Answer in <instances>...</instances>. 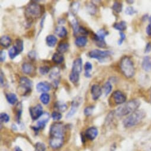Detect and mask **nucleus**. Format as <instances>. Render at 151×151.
<instances>
[{
  "label": "nucleus",
  "mask_w": 151,
  "mask_h": 151,
  "mask_svg": "<svg viewBox=\"0 0 151 151\" xmlns=\"http://www.w3.org/2000/svg\"><path fill=\"white\" fill-rule=\"evenodd\" d=\"M65 126L62 122H55L50 127L49 145L53 149L61 147L64 142Z\"/></svg>",
  "instance_id": "obj_1"
},
{
  "label": "nucleus",
  "mask_w": 151,
  "mask_h": 151,
  "mask_svg": "<svg viewBox=\"0 0 151 151\" xmlns=\"http://www.w3.org/2000/svg\"><path fill=\"white\" fill-rule=\"evenodd\" d=\"M140 105V101L137 99H133L128 102L123 104L119 107L114 111L116 116L123 117L126 115L130 114L137 110V109Z\"/></svg>",
  "instance_id": "obj_2"
},
{
  "label": "nucleus",
  "mask_w": 151,
  "mask_h": 151,
  "mask_svg": "<svg viewBox=\"0 0 151 151\" xmlns=\"http://www.w3.org/2000/svg\"><path fill=\"white\" fill-rule=\"evenodd\" d=\"M43 6L39 4L32 1L29 3L25 9V16L29 21H33L35 19L40 17L43 13Z\"/></svg>",
  "instance_id": "obj_3"
},
{
  "label": "nucleus",
  "mask_w": 151,
  "mask_h": 151,
  "mask_svg": "<svg viewBox=\"0 0 151 151\" xmlns=\"http://www.w3.org/2000/svg\"><path fill=\"white\" fill-rule=\"evenodd\" d=\"M146 117V112L142 110H137L123 120V125L125 127H132L139 124Z\"/></svg>",
  "instance_id": "obj_4"
},
{
  "label": "nucleus",
  "mask_w": 151,
  "mask_h": 151,
  "mask_svg": "<svg viewBox=\"0 0 151 151\" xmlns=\"http://www.w3.org/2000/svg\"><path fill=\"white\" fill-rule=\"evenodd\" d=\"M120 67L122 72L126 78H130L135 73V68L132 59L128 56H124L120 61Z\"/></svg>",
  "instance_id": "obj_5"
},
{
  "label": "nucleus",
  "mask_w": 151,
  "mask_h": 151,
  "mask_svg": "<svg viewBox=\"0 0 151 151\" xmlns=\"http://www.w3.org/2000/svg\"><path fill=\"white\" fill-rule=\"evenodd\" d=\"M112 55V52L110 50H101L99 49H94L88 53L91 58L96 59L100 62H103Z\"/></svg>",
  "instance_id": "obj_6"
},
{
  "label": "nucleus",
  "mask_w": 151,
  "mask_h": 151,
  "mask_svg": "<svg viewBox=\"0 0 151 151\" xmlns=\"http://www.w3.org/2000/svg\"><path fill=\"white\" fill-rule=\"evenodd\" d=\"M109 35V32L104 29H100L97 33L94 34L93 40L96 45L100 48H104L106 47V43L105 41V37Z\"/></svg>",
  "instance_id": "obj_7"
},
{
  "label": "nucleus",
  "mask_w": 151,
  "mask_h": 151,
  "mask_svg": "<svg viewBox=\"0 0 151 151\" xmlns=\"http://www.w3.org/2000/svg\"><path fill=\"white\" fill-rule=\"evenodd\" d=\"M83 102V99L80 97H75L71 103V109L66 114V119L71 118L77 111L79 107Z\"/></svg>",
  "instance_id": "obj_8"
},
{
  "label": "nucleus",
  "mask_w": 151,
  "mask_h": 151,
  "mask_svg": "<svg viewBox=\"0 0 151 151\" xmlns=\"http://www.w3.org/2000/svg\"><path fill=\"white\" fill-rule=\"evenodd\" d=\"M29 112L31 118L33 120L39 119L44 113L43 112V107L40 104H37L35 106L31 107L29 109Z\"/></svg>",
  "instance_id": "obj_9"
},
{
  "label": "nucleus",
  "mask_w": 151,
  "mask_h": 151,
  "mask_svg": "<svg viewBox=\"0 0 151 151\" xmlns=\"http://www.w3.org/2000/svg\"><path fill=\"white\" fill-rule=\"evenodd\" d=\"M49 78L52 81V85L55 88H56L59 86L60 80V70L57 67H55L51 70L49 75Z\"/></svg>",
  "instance_id": "obj_10"
},
{
  "label": "nucleus",
  "mask_w": 151,
  "mask_h": 151,
  "mask_svg": "<svg viewBox=\"0 0 151 151\" xmlns=\"http://www.w3.org/2000/svg\"><path fill=\"white\" fill-rule=\"evenodd\" d=\"M20 86L22 89L24 90V94H29L33 87V82L27 77H22L20 79Z\"/></svg>",
  "instance_id": "obj_11"
},
{
  "label": "nucleus",
  "mask_w": 151,
  "mask_h": 151,
  "mask_svg": "<svg viewBox=\"0 0 151 151\" xmlns=\"http://www.w3.org/2000/svg\"><path fill=\"white\" fill-rule=\"evenodd\" d=\"M112 98L116 104H123L126 101L125 94L119 90H116L113 93Z\"/></svg>",
  "instance_id": "obj_12"
},
{
  "label": "nucleus",
  "mask_w": 151,
  "mask_h": 151,
  "mask_svg": "<svg viewBox=\"0 0 151 151\" xmlns=\"http://www.w3.org/2000/svg\"><path fill=\"white\" fill-rule=\"evenodd\" d=\"M50 114L49 113L46 112L43 114V115L40 117L39 120L37 122L36 127L40 130L45 127L47 123L49 122L50 119Z\"/></svg>",
  "instance_id": "obj_13"
},
{
  "label": "nucleus",
  "mask_w": 151,
  "mask_h": 151,
  "mask_svg": "<svg viewBox=\"0 0 151 151\" xmlns=\"http://www.w3.org/2000/svg\"><path fill=\"white\" fill-rule=\"evenodd\" d=\"M83 69V60L81 58L75 59L72 63V71L75 73H80Z\"/></svg>",
  "instance_id": "obj_14"
},
{
  "label": "nucleus",
  "mask_w": 151,
  "mask_h": 151,
  "mask_svg": "<svg viewBox=\"0 0 151 151\" xmlns=\"http://www.w3.org/2000/svg\"><path fill=\"white\" fill-rule=\"evenodd\" d=\"M99 134V130L96 127H90L88 128L85 132V136L90 140H94Z\"/></svg>",
  "instance_id": "obj_15"
},
{
  "label": "nucleus",
  "mask_w": 151,
  "mask_h": 151,
  "mask_svg": "<svg viewBox=\"0 0 151 151\" xmlns=\"http://www.w3.org/2000/svg\"><path fill=\"white\" fill-rule=\"evenodd\" d=\"M91 93L93 99L94 100H97L102 94V89L100 86L97 84H94L91 87Z\"/></svg>",
  "instance_id": "obj_16"
},
{
  "label": "nucleus",
  "mask_w": 151,
  "mask_h": 151,
  "mask_svg": "<svg viewBox=\"0 0 151 151\" xmlns=\"http://www.w3.org/2000/svg\"><path fill=\"white\" fill-rule=\"evenodd\" d=\"M69 19L70 24V25L72 26V28L73 35L74 36H76L78 34V33L79 27H80V26H78V21H77V20L76 19H75L74 16L72 15L70 13H69Z\"/></svg>",
  "instance_id": "obj_17"
},
{
  "label": "nucleus",
  "mask_w": 151,
  "mask_h": 151,
  "mask_svg": "<svg viewBox=\"0 0 151 151\" xmlns=\"http://www.w3.org/2000/svg\"><path fill=\"white\" fill-rule=\"evenodd\" d=\"M50 90V84L46 81L39 83L36 86V90L39 93H46Z\"/></svg>",
  "instance_id": "obj_18"
},
{
  "label": "nucleus",
  "mask_w": 151,
  "mask_h": 151,
  "mask_svg": "<svg viewBox=\"0 0 151 151\" xmlns=\"http://www.w3.org/2000/svg\"><path fill=\"white\" fill-rule=\"evenodd\" d=\"M142 68L146 72L151 70V58L149 56H145L142 61Z\"/></svg>",
  "instance_id": "obj_19"
},
{
  "label": "nucleus",
  "mask_w": 151,
  "mask_h": 151,
  "mask_svg": "<svg viewBox=\"0 0 151 151\" xmlns=\"http://www.w3.org/2000/svg\"><path fill=\"white\" fill-rule=\"evenodd\" d=\"M55 33L58 37L63 38L67 36L68 31L65 27L60 26H58L56 27V29L55 30Z\"/></svg>",
  "instance_id": "obj_20"
},
{
  "label": "nucleus",
  "mask_w": 151,
  "mask_h": 151,
  "mask_svg": "<svg viewBox=\"0 0 151 151\" xmlns=\"http://www.w3.org/2000/svg\"><path fill=\"white\" fill-rule=\"evenodd\" d=\"M88 42V39L86 36H79L76 38L75 41V43L78 47H83L86 46Z\"/></svg>",
  "instance_id": "obj_21"
},
{
  "label": "nucleus",
  "mask_w": 151,
  "mask_h": 151,
  "mask_svg": "<svg viewBox=\"0 0 151 151\" xmlns=\"http://www.w3.org/2000/svg\"><path fill=\"white\" fill-rule=\"evenodd\" d=\"M22 71L27 75H30L31 74L33 71L34 70V67L33 66L32 64L30 63H24L22 66Z\"/></svg>",
  "instance_id": "obj_22"
},
{
  "label": "nucleus",
  "mask_w": 151,
  "mask_h": 151,
  "mask_svg": "<svg viewBox=\"0 0 151 151\" xmlns=\"http://www.w3.org/2000/svg\"><path fill=\"white\" fill-rule=\"evenodd\" d=\"M12 39L11 38L7 35L3 36L1 37L0 39V44L3 47H9L10 45L12 44Z\"/></svg>",
  "instance_id": "obj_23"
},
{
  "label": "nucleus",
  "mask_w": 151,
  "mask_h": 151,
  "mask_svg": "<svg viewBox=\"0 0 151 151\" xmlns=\"http://www.w3.org/2000/svg\"><path fill=\"white\" fill-rule=\"evenodd\" d=\"M57 41V38L54 35H48L46 38V44L50 47H53L56 45Z\"/></svg>",
  "instance_id": "obj_24"
},
{
  "label": "nucleus",
  "mask_w": 151,
  "mask_h": 151,
  "mask_svg": "<svg viewBox=\"0 0 151 151\" xmlns=\"http://www.w3.org/2000/svg\"><path fill=\"white\" fill-rule=\"evenodd\" d=\"M80 7V3L77 1H75L71 3L70 6V14L75 16V15L78 12Z\"/></svg>",
  "instance_id": "obj_25"
},
{
  "label": "nucleus",
  "mask_w": 151,
  "mask_h": 151,
  "mask_svg": "<svg viewBox=\"0 0 151 151\" xmlns=\"http://www.w3.org/2000/svg\"><path fill=\"white\" fill-rule=\"evenodd\" d=\"M52 60L56 64H60L64 60V56L62 53L56 52L53 55Z\"/></svg>",
  "instance_id": "obj_26"
},
{
  "label": "nucleus",
  "mask_w": 151,
  "mask_h": 151,
  "mask_svg": "<svg viewBox=\"0 0 151 151\" xmlns=\"http://www.w3.org/2000/svg\"><path fill=\"white\" fill-rule=\"evenodd\" d=\"M6 99L9 103L12 105H14L18 101V99L17 96L14 93H7L6 94Z\"/></svg>",
  "instance_id": "obj_27"
},
{
  "label": "nucleus",
  "mask_w": 151,
  "mask_h": 151,
  "mask_svg": "<svg viewBox=\"0 0 151 151\" xmlns=\"http://www.w3.org/2000/svg\"><path fill=\"white\" fill-rule=\"evenodd\" d=\"M55 107L60 113L65 111L68 109V106H67L66 104L65 103L63 102V101H58L56 103H55Z\"/></svg>",
  "instance_id": "obj_28"
},
{
  "label": "nucleus",
  "mask_w": 151,
  "mask_h": 151,
  "mask_svg": "<svg viewBox=\"0 0 151 151\" xmlns=\"http://www.w3.org/2000/svg\"><path fill=\"white\" fill-rule=\"evenodd\" d=\"M93 69V65L90 62H87L84 65V70H85V73L84 75L86 78H91V75L90 73V72Z\"/></svg>",
  "instance_id": "obj_29"
},
{
  "label": "nucleus",
  "mask_w": 151,
  "mask_h": 151,
  "mask_svg": "<svg viewBox=\"0 0 151 151\" xmlns=\"http://www.w3.org/2000/svg\"><path fill=\"white\" fill-rule=\"evenodd\" d=\"M113 27L115 29L121 31L122 32L127 29V24L124 21H121L120 22L114 23L113 25Z\"/></svg>",
  "instance_id": "obj_30"
},
{
  "label": "nucleus",
  "mask_w": 151,
  "mask_h": 151,
  "mask_svg": "<svg viewBox=\"0 0 151 151\" xmlns=\"http://www.w3.org/2000/svg\"><path fill=\"white\" fill-rule=\"evenodd\" d=\"M69 47V45L66 42H62L60 43L57 47V51L58 53H63L66 52Z\"/></svg>",
  "instance_id": "obj_31"
},
{
  "label": "nucleus",
  "mask_w": 151,
  "mask_h": 151,
  "mask_svg": "<svg viewBox=\"0 0 151 151\" xmlns=\"http://www.w3.org/2000/svg\"><path fill=\"white\" fill-rule=\"evenodd\" d=\"M20 53V52L14 46L12 47L9 50V56L11 59H14Z\"/></svg>",
  "instance_id": "obj_32"
},
{
  "label": "nucleus",
  "mask_w": 151,
  "mask_h": 151,
  "mask_svg": "<svg viewBox=\"0 0 151 151\" xmlns=\"http://www.w3.org/2000/svg\"><path fill=\"white\" fill-rule=\"evenodd\" d=\"M69 78L71 83H72L73 84H76L80 80V73L71 72L69 74Z\"/></svg>",
  "instance_id": "obj_33"
},
{
  "label": "nucleus",
  "mask_w": 151,
  "mask_h": 151,
  "mask_svg": "<svg viewBox=\"0 0 151 151\" xmlns=\"http://www.w3.org/2000/svg\"><path fill=\"white\" fill-rule=\"evenodd\" d=\"M88 13L91 15L96 14L97 12V7L94 3H89L86 6Z\"/></svg>",
  "instance_id": "obj_34"
},
{
  "label": "nucleus",
  "mask_w": 151,
  "mask_h": 151,
  "mask_svg": "<svg viewBox=\"0 0 151 151\" xmlns=\"http://www.w3.org/2000/svg\"><path fill=\"white\" fill-rule=\"evenodd\" d=\"M112 88H113V87L110 82L107 81L104 84L103 87V89L106 96H108L111 93V91H112Z\"/></svg>",
  "instance_id": "obj_35"
},
{
  "label": "nucleus",
  "mask_w": 151,
  "mask_h": 151,
  "mask_svg": "<svg viewBox=\"0 0 151 151\" xmlns=\"http://www.w3.org/2000/svg\"><path fill=\"white\" fill-rule=\"evenodd\" d=\"M40 100L42 104L47 105L50 101V96L47 93H42L40 96Z\"/></svg>",
  "instance_id": "obj_36"
},
{
  "label": "nucleus",
  "mask_w": 151,
  "mask_h": 151,
  "mask_svg": "<svg viewBox=\"0 0 151 151\" xmlns=\"http://www.w3.org/2000/svg\"><path fill=\"white\" fill-rule=\"evenodd\" d=\"M112 9L117 13L122 12L123 9V4L118 1H115L112 6Z\"/></svg>",
  "instance_id": "obj_37"
},
{
  "label": "nucleus",
  "mask_w": 151,
  "mask_h": 151,
  "mask_svg": "<svg viewBox=\"0 0 151 151\" xmlns=\"http://www.w3.org/2000/svg\"><path fill=\"white\" fill-rule=\"evenodd\" d=\"M18 50L21 53L23 51L24 49V45H23V41L21 39H17L15 41V43L14 45Z\"/></svg>",
  "instance_id": "obj_38"
},
{
  "label": "nucleus",
  "mask_w": 151,
  "mask_h": 151,
  "mask_svg": "<svg viewBox=\"0 0 151 151\" xmlns=\"http://www.w3.org/2000/svg\"><path fill=\"white\" fill-rule=\"evenodd\" d=\"M94 108H95V107L94 106H90L86 107V109L84 110V114L87 117L90 116L93 114Z\"/></svg>",
  "instance_id": "obj_39"
},
{
  "label": "nucleus",
  "mask_w": 151,
  "mask_h": 151,
  "mask_svg": "<svg viewBox=\"0 0 151 151\" xmlns=\"http://www.w3.org/2000/svg\"><path fill=\"white\" fill-rule=\"evenodd\" d=\"M35 149L36 151H45L46 146L42 142H37L35 145Z\"/></svg>",
  "instance_id": "obj_40"
},
{
  "label": "nucleus",
  "mask_w": 151,
  "mask_h": 151,
  "mask_svg": "<svg viewBox=\"0 0 151 151\" xmlns=\"http://www.w3.org/2000/svg\"><path fill=\"white\" fill-rule=\"evenodd\" d=\"M50 68L47 66H40L39 69V72L41 75H46V74H47L49 71H50Z\"/></svg>",
  "instance_id": "obj_41"
},
{
  "label": "nucleus",
  "mask_w": 151,
  "mask_h": 151,
  "mask_svg": "<svg viewBox=\"0 0 151 151\" xmlns=\"http://www.w3.org/2000/svg\"><path fill=\"white\" fill-rule=\"evenodd\" d=\"M51 117L52 118V119L55 121H59L60 120L62 117V114L60 113V112H58V111H53L52 114H51Z\"/></svg>",
  "instance_id": "obj_42"
},
{
  "label": "nucleus",
  "mask_w": 151,
  "mask_h": 151,
  "mask_svg": "<svg viewBox=\"0 0 151 151\" xmlns=\"http://www.w3.org/2000/svg\"><path fill=\"white\" fill-rule=\"evenodd\" d=\"M0 119L1 123H8L10 121V116L6 113H2L0 114Z\"/></svg>",
  "instance_id": "obj_43"
},
{
  "label": "nucleus",
  "mask_w": 151,
  "mask_h": 151,
  "mask_svg": "<svg viewBox=\"0 0 151 151\" xmlns=\"http://www.w3.org/2000/svg\"><path fill=\"white\" fill-rule=\"evenodd\" d=\"M136 11L134 9L133 7H128L126 9V10H125V13L127 15H133L135 13H136Z\"/></svg>",
  "instance_id": "obj_44"
},
{
  "label": "nucleus",
  "mask_w": 151,
  "mask_h": 151,
  "mask_svg": "<svg viewBox=\"0 0 151 151\" xmlns=\"http://www.w3.org/2000/svg\"><path fill=\"white\" fill-rule=\"evenodd\" d=\"M28 57L32 60H35L37 58V53L35 50H31L28 53Z\"/></svg>",
  "instance_id": "obj_45"
},
{
  "label": "nucleus",
  "mask_w": 151,
  "mask_h": 151,
  "mask_svg": "<svg viewBox=\"0 0 151 151\" xmlns=\"http://www.w3.org/2000/svg\"><path fill=\"white\" fill-rule=\"evenodd\" d=\"M120 39L119 40V41H118V44H119V45H121L122 43H123V41L125 40V39H126V35H125V34L123 33V32H120Z\"/></svg>",
  "instance_id": "obj_46"
},
{
  "label": "nucleus",
  "mask_w": 151,
  "mask_h": 151,
  "mask_svg": "<svg viewBox=\"0 0 151 151\" xmlns=\"http://www.w3.org/2000/svg\"><path fill=\"white\" fill-rule=\"evenodd\" d=\"M22 108V107H21L20 109H19L17 111V120L19 123H20V119H21V116H22V112H23Z\"/></svg>",
  "instance_id": "obj_47"
},
{
  "label": "nucleus",
  "mask_w": 151,
  "mask_h": 151,
  "mask_svg": "<svg viewBox=\"0 0 151 151\" xmlns=\"http://www.w3.org/2000/svg\"><path fill=\"white\" fill-rule=\"evenodd\" d=\"M6 53L3 50H1V52H0V60H1V62H3L6 60Z\"/></svg>",
  "instance_id": "obj_48"
},
{
  "label": "nucleus",
  "mask_w": 151,
  "mask_h": 151,
  "mask_svg": "<svg viewBox=\"0 0 151 151\" xmlns=\"http://www.w3.org/2000/svg\"><path fill=\"white\" fill-rule=\"evenodd\" d=\"M78 32H80V33L84 35H87L88 34V31L85 27H84L83 26H80Z\"/></svg>",
  "instance_id": "obj_49"
},
{
  "label": "nucleus",
  "mask_w": 151,
  "mask_h": 151,
  "mask_svg": "<svg viewBox=\"0 0 151 151\" xmlns=\"http://www.w3.org/2000/svg\"><path fill=\"white\" fill-rule=\"evenodd\" d=\"M0 79H1V80H0V83H1V86L2 87L4 84V73L1 70V75H0Z\"/></svg>",
  "instance_id": "obj_50"
},
{
  "label": "nucleus",
  "mask_w": 151,
  "mask_h": 151,
  "mask_svg": "<svg viewBox=\"0 0 151 151\" xmlns=\"http://www.w3.org/2000/svg\"><path fill=\"white\" fill-rule=\"evenodd\" d=\"M151 50V43H148L145 47V53H148Z\"/></svg>",
  "instance_id": "obj_51"
},
{
  "label": "nucleus",
  "mask_w": 151,
  "mask_h": 151,
  "mask_svg": "<svg viewBox=\"0 0 151 151\" xmlns=\"http://www.w3.org/2000/svg\"><path fill=\"white\" fill-rule=\"evenodd\" d=\"M146 33L147 34V35L149 36H151V23L149 24L147 27H146Z\"/></svg>",
  "instance_id": "obj_52"
},
{
  "label": "nucleus",
  "mask_w": 151,
  "mask_h": 151,
  "mask_svg": "<svg viewBox=\"0 0 151 151\" xmlns=\"http://www.w3.org/2000/svg\"><path fill=\"white\" fill-rule=\"evenodd\" d=\"M45 16H44V17H42V20H41V23H40V26H41V27H43V22H44V20H45Z\"/></svg>",
  "instance_id": "obj_53"
},
{
  "label": "nucleus",
  "mask_w": 151,
  "mask_h": 151,
  "mask_svg": "<svg viewBox=\"0 0 151 151\" xmlns=\"http://www.w3.org/2000/svg\"><path fill=\"white\" fill-rule=\"evenodd\" d=\"M58 23L59 24H64L65 23V20H63V19H59V20L58 21Z\"/></svg>",
  "instance_id": "obj_54"
},
{
  "label": "nucleus",
  "mask_w": 151,
  "mask_h": 151,
  "mask_svg": "<svg viewBox=\"0 0 151 151\" xmlns=\"http://www.w3.org/2000/svg\"><path fill=\"white\" fill-rule=\"evenodd\" d=\"M14 151H22V150L20 149V147L19 146H16L14 149Z\"/></svg>",
  "instance_id": "obj_55"
},
{
  "label": "nucleus",
  "mask_w": 151,
  "mask_h": 151,
  "mask_svg": "<svg viewBox=\"0 0 151 151\" xmlns=\"http://www.w3.org/2000/svg\"><path fill=\"white\" fill-rule=\"evenodd\" d=\"M149 99H150V101L151 102V88L149 90Z\"/></svg>",
  "instance_id": "obj_56"
},
{
  "label": "nucleus",
  "mask_w": 151,
  "mask_h": 151,
  "mask_svg": "<svg viewBox=\"0 0 151 151\" xmlns=\"http://www.w3.org/2000/svg\"><path fill=\"white\" fill-rule=\"evenodd\" d=\"M134 2V1H127V3H130V4H132Z\"/></svg>",
  "instance_id": "obj_57"
},
{
  "label": "nucleus",
  "mask_w": 151,
  "mask_h": 151,
  "mask_svg": "<svg viewBox=\"0 0 151 151\" xmlns=\"http://www.w3.org/2000/svg\"><path fill=\"white\" fill-rule=\"evenodd\" d=\"M149 21H150V22L151 23V16H150V18H149Z\"/></svg>",
  "instance_id": "obj_58"
}]
</instances>
